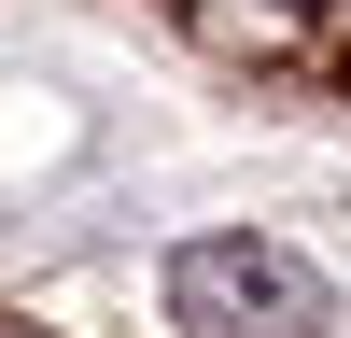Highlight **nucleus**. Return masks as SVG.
<instances>
[{"mask_svg":"<svg viewBox=\"0 0 351 338\" xmlns=\"http://www.w3.org/2000/svg\"><path fill=\"white\" fill-rule=\"evenodd\" d=\"M295 14H309V0H295Z\"/></svg>","mask_w":351,"mask_h":338,"instance_id":"f03ea898","label":"nucleus"},{"mask_svg":"<svg viewBox=\"0 0 351 338\" xmlns=\"http://www.w3.org/2000/svg\"><path fill=\"white\" fill-rule=\"evenodd\" d=\"M169 310H183L197 338H324L337 324V296H324V268H309L295 240H183V268H169Z\"/></svg>","mask_w":351,"mask_h":338,"instance_id":"f257e3e1","label":"nucleus"}]
</instances>
